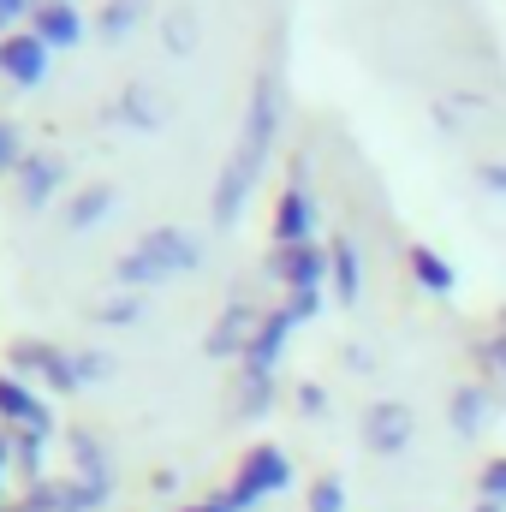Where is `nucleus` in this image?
<instances>
[{
  "instance_id": "nucleus-14",
  "label": "nucleus",
  "mask_w": 506,
  "mask_h": 512,
  "mask_svg": "<svg viewBox=\"0 0 506 512\" xmlns=\"http://www.w3.org/2000/svg\"><path fill=\"white\" fill-rule=\"evenodd\" d=\"M489 411H495V387L489 382H471L453 393V405H447V423L459 429V435H477L483 423H489Z\"/></svg>"
},
{
  "instance_id": "nucleus-20",
  "label": "nucleus",
  "mask_w": 506,
  "mask_h": 512,
  "mask_svg": "<svg viewBox=\"0 0 506 512\" xmlns=\"http://www.w3.org/2000/svg\"><path fill=\"white\" fill-rule=\"evenodd\" d=\"M149 12V0H108L102 6V18H96V30L108 36V42H120V36H131V24Z\"/></svg>"
},
{
  "instance_id": "nucleus-37",
  "label": "nucleus",
  "mask_w": 506,
  "mask_h": 512,
  "mask_svg": "<svg viewBox=\"0 0 506 512\" xmlns=\"http://www.w3.org/2000/svg\"><path fill=\"white\" fill-rule=\"evenodd\" d=\"M477 512H506V507H495V501H477Z\"/></svg>"
},
{
  "instance_id": "nucleus-25",
  "label": "nucleus",
  "mask_w": 506,
  "mask_h": 512,
  "mask_svg": "<svg viewBox=\"0 0 506 512\" xmlns=\"http://www.w3.org/2000/svg\"><path fill=\"white\" fill-rule=\"evenodd\" d=\"M477 489H483V501H495V507H506V459H489V465H483Z\"/></svg>"
},
{
  "instance_id": "nucleus-19",
  "label": "nucleus",
  "mask_w": 506,
  "mask_h": 512,
  "mask_svg": "<svg viewBox=\"0 0 506 512\" xmlns=\"http://www.w3.org/2000/svg\"><path fill=\"white\" fill-rule=\"evenodd\" d=\"M42 447H48V435H12V465H18V477H24L30 489L48 483V477H42Z\"/></svg>"
},
{
  "instance_id": "nucleus-2",
  "label": "nucleus",
  "mask_w": 506,
  "mask_h": 512,
  "mask_svg": "<svg viewBox=\"0 0 506 512\" xmlns=\"http://www.w3.org/2000/svg\"><path fill=\"white\" fill-rule=\"evenodd\" d=\"M197 262H203V245L185 227H155V233H143V245L126 262H114V280L120 286H155L167 274H191Z\"/></svg>"
},
{
  "instance_id": "nucleus-1",
  "label": "nucleus",
  "mask_w": 506,
  "mask_h": 512,
  "mask_svg": "<svg viewBox=\"0 0 506 512\" xmlns=\"http://www.w3.org/2000/svg\"><path fill=\"white\" fill-rule=\"evenodd\" d=\"M274 137H280V78H274V72H256L251 108H245V131H239V143H233V155H227L221 185H215V221H221V227H233V221L245 215L256 179H262V167H268Z\"/></svg>"
},
{
  "instance_id": "nucleus-9",
  "label": "nucleus",
  "mask_w": 506,
  "mask_h": 512,
  "mask_svg": "<svg viewBox=\"0 0 506 512\" xmlns=\"http://www.w3.org/2000/svg\"><path fill=\"white\" fill-rule=\"evenodd\" d=\"M364 441H370L376 453H405V441H411V405L376 399V405L364 411Z\"/></svg>"
},
{
  "instance_id": "nucleus-35",
  "label": "nucleus",
  "mask_w": 506,
  "mask_h": 512,
  "mask_svg": "<svg viewBox=\"0 0 506 512\" xmlns=\"http://www.w3.org/2000/svg\"><path fill=\"white\" fill-rule=\"evenodd\" d=\"M477 179H483V185H489V191H506V167H483V173H477Z\"/></svg>"
},
{
  "instance_id": "nucleus-6",
  "label": "nucleus",
  "mask_w": 506,
  "mask_h": 512,
  "mask_svg": "<svg viewBox=\"0 0 506 512\" xmlns=\"http://www.w3.org/2000/svg\"><path fill=\"white\" fill-rule=\"evenodd\" d=\"M262 316H268V310H251L245 298H233V304L221 310V322L209 328V340H203V352H209V358H233V352H251L256 328H262Z\"/></svg>"
},
{
  "instance_id": "nucleus-30",
  "label": "nucleus",
  "mask_w": 506,
  "mask_h": 512,
  "mask_svg": "<svg viewBox=\"0 0 506 512\" xmlns=\"http://www.w3.org/2000/svg\"><path fill=\"white\" fill-rule=\"evenodd\" d=\"M167 42H173L179 54L191 48V12H173V24H167Z\"/></svg>"
},
{
  "instance_id": "nucleus-13",
  "label": "nucleus",
  "mask_w": 506,
  "mask_h": 512,
  "mask_svg": "<svg viewBox=\"0 0 506 512\" xmlns=\"http://www.w3.org/2000/svg\"><path fill=\"white\" fill-rule=\"evenodd\" d=\"M66 441H72V459H78V483H84L96 501H108V495H114V465H108L102 441H96L90 429H72Z\"/></svg>"
},
{
  "instance_id": "nucleus-27",
  "label": "nucleus",
  "mask_w": 506,
  "mask_h": 512,
  "mask_svg": "<svg viewBox=\"0 0 506 512\" xmlns=\"http://www.w3.org/2000/svg\"><path fill=\"white\" fill-rule=\"evenodd\" d=\"M78 376L84 382H108L114 376V358L108 352H78Z\"/></svg>"
},
{
  "instance_id": "nucleus-3",
  "label": "nucleus",
  "mask_w": 506,
  "mask_h": 512,
  "mask_svg": "<svg viewBox=\"0 0 506 512\" xmlns=\"http://www.w3.org/2000/svg\"><path fill=\"white\" fill-rule=\"evenodd\" d=\"M286 483H292V465H286V453H280V447H256V453H245V465H239V477H233L227 501H233V512H251L256 501L280 495Z\"/></svg>"
},
{
  "instance_id": "nucleus-31",
  "label": "nucleus",
  "mask_w": 506,
  "mask_h": 512,
  "mask_svg": "<svg viewBox=\"0 0 506 512\" xmlns=\"http://www.w3.org/2000/svg\"><path fill=\"white\" fill-rule=\"evenodd\" d=\"M286 304H292V316H298V322H310V316L322 310V292H292Z\"/></svg>"
},
{
  "instance_id": "nucleus-5",
  "label": "nucleus",
  "mask_w": 506,
  "mask_h": 512,
  "mask_svg": "<svg viewBox=\"0 0 506 512\" xmlns=\"http://www.w3.org/2000/svg\"><path fill=\"white\" fill-rule=\"evenodd\" d=\"M268 274L274 280H286L292 292H322V280L334 274V256L322 251V245H274V256H268Z\"/></svg>"
},
{
  "instance_id": "nucleus-23",
  "label": "nucleus",
  "mask_w": 506,
  "mask_h": 512,
  "mask_svg": "<svg viewBox=\"0 0 506 512\" xmlns=\"http://www.w3.org/2000/svg\"><path fill=\"white\" fill-rule=\"evenodd\" d=\"M137 310H143V304H137L131 292H114V298H102V304H96V322H108V328H126V322H137Z\"/></svg>"
},
{
  "instance_id": "nucleus-12",
  "label": "nucleus",
  "mask_w": 506,
  "mask_h": 512,
  "mask_svg": "<svg viewBox=\"0 0 506 512\" xmlns=\"http://www.w3.org/2000/svg\"><path fill=\"white\" fill-rule=\"evenodd\" d=\"M310 233H316V203H310V191L286 185V197H280V209H274V245H280V251H286V245H310Z\"/></svg>"
},
{
  "instance_id": "nucleus-24",
  "label": "nucleus",
  "mask_w": 506,
  "mask_h": 512,
  "mask_svg": "<svg viewBox=\"0 0 506 512\" xmlns=\"http://www.w3.org/2000/svg\"><path fill=\"white\" fill-rule=\"evenodd\" d=\"M310 512H346V483L340 477H316L310 483Z\"/></svg>"
},
{
  "instance_id": "nucleus-33",
  "label": "nucleus",
  "mask_w": 506,
  "mask_h": 512,
  "mask_svg": "<svg viewBox=\"0 0 506 512\" xmlns=\"http://www.w3.org/2000/svg\"><path fill=\"white\" fill-rule=\"evenodd\" d=\"M346 364H352V370H358V376H370V370H376V358H370V352H364V346H346Z\"/></svg>"
},
{
  "instance_id": "nucleus-7",
  "label": "nucleus",
  "mask_w": 506,
  "mask_h": 512,
  "mask_svg": "<svg viewBox=\"0 0 506 512\" xmlns=\"http://www.w3.org/2000/svg\"><path fill=\"white\" fill-rule=\"evenodd\" d=\"M0 423L18 429V435H48V429H54V417H48V405L36 399V387L18 382V376H0Z\"/></svg>"
},
{
  "instance_id": "nucleus-29",
  "label": "nucleus",
  "mask_w": 506,
  "mask_h": 512,
  "mask_svg": "<svg viewBox=\"0 0 506 512\" xmlns=\"http://www.w3.org/2000/svg\"><path fill=\"white\" fill-rule=\"evenodd\" d=\"M298 405H304L310 417H322V411H328V393H322V382H304V387H298Z\"/></svg>"
},
{
  "instance_id": "nucleus-32",
  "label": "nucleus",
  "mask_w": 506,
  "mask_h": 512,
  "mask_svg": "<svg viewBox=\"0 0 506 512\" xmlns=\"http://www.w3.org/2000/svg\"><path fill=\"white\" fill-rule=\"evenodd\" d=\"M42 6L36 0H0V24H12V18H36Z\"/></svg>"
},
{
  "instance_id": "nucleus-26",
  "label": "nucleus",
  "mask_w": 506,
  "mask_h": 512,
  "mask_svg": "<svg viewBox=\"0 0 506 512\" xmlns=\"http://www.w3.org/2000/svg\"><path fill=\"white\" fill-rule=\"evenodd\" d=\"M477 358H483V370H489V376H495V382L506 387V334L483 340V346H477Z\"/></svg>"
},
{
  "instance_id": "nucleus-17",
  "label": "nucleus",
  "mask_w": 506,
  "mask_h": 512,
  "mask_svg": "<svg viewBox=\"0 0 506 512\" xmlns=\"http://www.w3.org/2000/svg\"><path fill=\"white\" fill-rule=\"evenodd\" d=\"M411 274H417V286H423V292H435V298H447V292L459 286L453 262H447L441 251H429V245H411Z\"/></svg>"
},
{
  "instance_id": "nucleus-8",
  "label": "nucleus",
  "mask_w": 506,
  "mask_h": 512,
  "mask_svg": "<svg viewBox=\"0 0 506 512\" xmlns=\"http://www.w3.org/2000/svg\"><path fill=\"white\" fill-rule=\"evenodd\" d=\"M0 72H6L18 90L42 84V72H48V42H42L36 30H12V36H0Z\"/></svg>"
},
{
  "instance_id": "nucleus-16",
  "label": "nucleus",
  "mask_w": 506,
  "mask_h": 512,
  "mask_svg": "<svg viewBox=\"0 0 506 512\" xmlns=\"http://www.w3.org/2000/svg\"><path fill=\"white\" fill-rule=\"evenodd\" d=\"M328 256H334V292H340V304H358V292H364V256H358V245L352 239H340V245H328Z\"/></svg>"
},
{
  "instance_id": "nucleus-15",
  "label": "nucleus",
  "mask_w": 506,
  "mask_h": 512,
  "mask_svg": "<svg viewBox=\"0 0 506 512\" xmlns=\"http://www.w3.org/2000/svg\"><path fill=\"white\" fill-rule=\"evenodd\" d=\"M36 36H42L48 48H72V42L84 36V18H78V6H72V0H48V6L36 12Z\"/></svg>"
},
{
  "instance_id": "nucleus-10",
  "label": "nucleus",
  "mask_w": 506,
  "mask_h": 512,
  "mask_svg": "<svg viewBox=\"0 0 506 512\" xmlns=\"http://www.w3.org/2000/svg\"><path fill=\"white\" fill-rule=\"evenodd\" d=\"M298 328V316H292V304H280V310H268L262 316V328H256L251 352H245V370H262V376H274V364H280V346H286V334Z\"/></svg>"
},
{
  "instance_id": "nucleus-21",
  "label": "nucleus",
  "mask_w": 506,
  "mask_h": 512,
  "mask_svg": "<svg viewBox=\"0 0 506 512\" xmlns=\"http://www.w3.org/2000/svg\"><path fill=\"white\" fill-rule=\"evenodd\" d=\"M268 405H274V376L245 370V382H239V411H245V417H262Z\"/></svg>"
},
{
  "instance_id": "nucleus-4",
  "label": "nucleus",
  "mask_w": 506,
  "mask_h": 512,
  "mask_svg": "<svg viewBox=\"0 0 506 512\" xmlns=\"http://www.w3.org/2000/svg\"><path fill=\"white\" fill-rule=\"evenodd\" d=\"M12 376L18 382H42V387H54V393H72V387L84 382L78 376V358H66L48 340H18L12 346Z\"/></svg>"
},
{
  "instance_id": "nucleus-18",
  "label": "nucleus",
  "mask_w": 506,
  "mask_h": 512,
  "mask_svg": "<svg viewBox=\"0 0 506 512\" xmlns=\"http://www.w3.org/2000/svg\"><path fill=\"white\" fill-rule=\"evenodd\" d=\"M102 215H114V185H84L72 203H66V227H96Z\"/></svg>"
},
{
  "instance_id": "nucleus-28",
  "label": "nucleus",
  "mask_w": 506,
  "mask_h": 512,
  "mask_svg": "<svg viewBox=\"0 0 506 512\" xmlns=\"http://www.w3.org/2000/svg\"><path fill=\"white\" fill-rule=\"evenodd\" d=\"M18 161H24V149H18V131L0 126V173H18Z\"/></svg>"
},
{
  "instance_id": "nucleus-36",
  "label": "nucleus",
  "mask_w": 506,
  "mask_h": 512,
  "mask_svg": "<svg viewBox=\"0 0 506 512\" xmlns=\"http://www.w3.org/2000/svg\"><path fill=\"white\" fill-rule=\"evenodd\" d=\"M6 465H12V435L0 429V477H6Z\"/></svg>"
},
{
  "instance_id": "nucleus-11",
  "label": "nucleus",
  "mask_w": 506,
  "mask_h": 512,
  "mask_svg": "<svg viewBox=\"0 0 506 512\" xmlns=\"http://www.w3.org/2000/svg\"><path fill=\"white\" fill-rule=\"evenodd\" d=\"M60 179H66L60 155H24L18 161V197H24V209H48V197L60 191Z\"/></svg>"
},
{
  "instance_id": "nucleus-38",
  "label": "nucleus",
  "mask_w": 506,
  "mask_h": 512,
  "mask_svg": "<svg viewBox=\"0 0 506 512\" xmlns=\"http://www.w3.org/2000/svg\"><path fill=\"white\" fill-rule=\"evenodd\" d=\"M501 334H506V310H501Z\"/></svg>"
},
{
  "instance_id": "nucleus-22",
  "label": "nucleus",
  "mask_w": 506,
  "mask_h": 512,
  "mask_svg": "<svg viewBox=\"0 0 506 512\" xmlns=\"http://www.w3.org/2000/svg\"><path fill=\"white\" fill-rule=\"evenodd\" d=\"M120 114H126L137 131H155V126H161V108L149 102V90H143V84H131L126 96H120Z\"/></svg>"
},
{
  "instance_id": "nucleus-34",
  "label": "nucleus",
  "mask_w": 506,
  "mask_h": 512,
  "mask_svg": "<svg viewBox=\"0 0 506 512\" xmlns=\"http://www.w3.org/2000/svg\"><path fill=\"white\" fill-rule=\"evenodd\" d=\"M185 512H233V501L227 495H209V501H197V507H185Z\"/></svg>"
}]
</instances>
